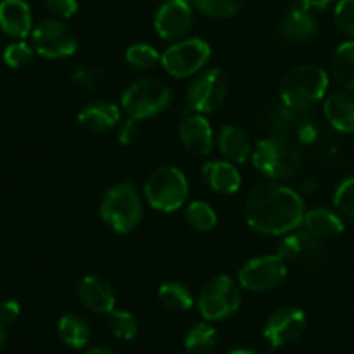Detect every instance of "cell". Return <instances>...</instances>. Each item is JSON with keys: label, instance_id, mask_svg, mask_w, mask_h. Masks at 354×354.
Masks as SVG:
<instances>
[{"label": "cell", "instance_id": "obj_34", "mask_svg": "<svg viewBox=\"0 0 354 354\" xmlns=\"http://www.w3.org/2000/svg\"><path fill=\"white\" fill-rule=\"evenodd\" d=\"M33 47H30L25 42H15L6 47L4 61L11 68H23L33 59Z\"/></svg>", "mask_w": 354, "mask_h": 354}, {"label": "cell", "instance_id": "obj_5", "mask_svg": "<svg viewBox=\"0 0 354 354\" xmlns=\"http://www.w3.org/2000/svg\"><path fill=\"white\" fill-rule=\"evenodd\" d=\"M145 195L153 209L174 212L181 209L188 200V181L185 174L176 167H160L148 177Z\"/></svg>", "mask_w": 354, "mask_h": 354}, {"label": "cell", "instance_id": "obj_24", "mask_svg": "<svg viewBox=\"0 0 354 354\" xmlns=\"http://www.w3.org/2000/svg\"><path fill=\"white\" fill-rule=\"evenodd\" d=\"M61 340L73 349H82L91 340V328L77 315H64L57 323Z\"/></svg>", "mask_w": 354, "mask_h": 354}, {"label": "cell", "instance_id": "obj_3", "mask_svg": "<svg viewBox=\"0 0 354 354\" xmlns=\"http://www.w3.org/2000/svg\"><path fill=\"white\" fill-rule=\"evenodd\" d=\"M304 153L290 138L274 136L257 145L254 151V165L259 172L271 179H288L301 170Z\"/></svg>", "mask_w": 354, "mask_h": 354}, {"label": "cell", "instance_id": "obj_19", "mask_svg": "<svg viewBox=\"0 0 354 354\" xmlns=\"http://www.w3.org/2000/svg\"><path fill=\"white\" fill-rule=\"evenodd\" d=\"M203 176L209 188L216 193L231 195L241 186V177L236 167L230 162H210L203 165Z\"/></svg>", "mask_w": 354, "mask_h": 354}, {"label": "cell", "instance_id": "obj_27", "mask_svg": "<svg viewBox=\"0 0 354 354\" xmlns=\"http://www.w3.org/2000/svg\"><path fill=\"white\" fill-rule=\"evenodd\" d=\"M158 297L172 311H188L193 306V295L188 288L176 281L163 283L158 290Z\"/></svg>", "mask_w": 354, "mask_h": 354}, {"label": "cell", "instance_id": "obj_7", "mask_svg": "<svg viewBox=\"0 0 354 354\" xmlns=\"http://www.w3.org/2000/svg\"><path fill=\"white\" fill-rule=\"evenodd\" d=\"M241 294L238 283L227 274L217 277L205 285L200 294V313L209 322H219L234 315L240 308Z\"/></svg>", "mask_w": 354, "mask_h": 354}, {"label": "cell", "instance_id": "obj_14", "mask_svg": "<svg viewBox=\"0 0 354 354\" xmlns=\"http://www.w3.org/2000/svg\"><path fill=\"white\" fill-rule=\"evenodd\" d=\"M179 138L192 155H209L214 145L212 127L202 115H192L179 125Z\"/></svg>", "mask_w": 354, "mask_h": 354}, {"label": "cell", "instance_id": "obj_37", "mask_svg": "<svg viewBox=\"0 0 354 354\" xmlns=\"http://www.w3.org/2000/svg\"><path fill=\"white\" fill-rule=\"evenodd\" d=\"M139 136V120L129 117L127 120L122 124L120 131H118V141L122 145H132Z\"/></svg>", "mask_w": 354, "mask_h": 354}, {"label": "cell", "instance_id": "obj_44", "mask_svg": "<svg viewBox=\"0 0 354 354\" xmlns=\"http://www.w3.org/2000/svg\"><path fill=\"white\" fill-rule=\"evenodd\" d=\"M227 354H257V353H255V351H250V349H234Z\"/></svg>", "mask_w": 354, "mask_h": 354}, {"label": "cell", "instance_id": "obj_23", "mask_svg": "<svg viewBox=\"0 0 354 354\" xmlns=\"http://www.w3.org/2000/svg\"><path fill=\"white\" fill-rule=\"evenodd\" d=\"M332 75L340 87L354 93V40L344 42L332 59Z\"/></svg>", "mask_w": 354, "mask_h": 354}, {"label": "cell", "instance_id": "obj_25", "mask_svg": "<svg viewBox=\"0 0 354 354\" xmlns=\"http://www.w3.org/2000/svg\"><path fill=\"white\" fill-rule=\"evenodd\" d=\"M318 250V241L311 234H292L280 243L278 254L285 262L299 261V259H309Z\"/></svg>", "mask_w": 354, "mask_h": 354}, {"label": "cell", "instance_id": "obj_12", "mask_svg": "<svg viewBox=\"0 0 354 354\" xmlns=\"http://www.w3.org/2000/svg\"><path fill=\"white\" fill-rule=\"evenodd\" d=\"M308 319L302 309L281 308L268 318L264 325V337L271 347H281L295 342L304 333Z\"/></svg>", "mask_w": 354, "mask_h": 354}, {"label": "cell", "instance_id": "obj_32", "mask_svg": "<svg viewBox=\"0 0 354 354\" xmlns=\"http://www.w3.org/2000/svg\"><path fill=\"white\" fill-rule=\"evenodd\" d=\"M333 19L340 33L354 39V0H339L333 11Z\"/></svg>", "mask_w": 354, "mask_h": 354}, {"label": "cell", "instance_id": "obj_43", "mask_svg": "<svg viewBox=\"0 0 354 354\" xmlns=\"http://www.w3.org/2000/svg\"><path fill=\"white\" fill-rule=\"evenodd\" d=\"M4 346H6V332H4V325L0 323V353H2Z\"/></svg>", "mask_w": 354, "mask_h": 354}, {"label": "cell", "instance_id": "obj_9", "mask_svg": "<svg viewBox=\"0 0 354 354\" xmlns=\"http://www.w3.org/2000/svg\"><path fill=\"white\" fill-rule=\"evenodd\" d=\"M210 59V46L200 39H186L174 44L160 57L169 75L186 78L202 70Z\"/></svg>", "mask_w": 354, "mask_h": 354}, {"label": "cell", "instance_id": "obj_2", "mask_svg": "<svg viewBox=\"0 0 354 354\" xmlns=\"http://www.w3.org/2000/svg\"><path fill=\"white\" fill-rule=\"evenodd\" d=\"M328 75L315 64H302L288 71L280 84L283 106L294 111H306L325 97Z\"/></svg>", "mask_w": 354, "mask_h": 354}, {"label": "cell", "instance_id": "obj_13", "mask_svg": "<svg viewBox=\"0 0 354 354\" xmlns=\"http://www.w3.org/2000/svg\"><path fill=\"white\" fill-rule=\"evenodd\" d=\"M193 25V11L188 0H167L155 16V30L162 39L179 40Z\"/></svg>", "mask_w": 354, "mask_h": 354}, {"label": "cell", "instance_id": "obj_22", "mask_svg": "<svg viewBox=\"0 0 354 354\" xmlns=\"http://www.w3.org/2000/svg\"><path fill=\"white\" fill-rule=\"evenodd\" d=\"M219 148L231 162L243 163L250 155V139L247 132L234 125H224L219 134Z\"/></svg>", "mask_w": 354, "mask_h": 354}, {"label": "cell", "instance_id": "obj_29", "mask_svg": "<svg viewBox=\"0 0 354 354\" xmlns=\"http://www.w3.org/2000/svg\"><path fill=\"white\" fill-rule=\"evenodd\" d=\"M189 226L196 231H210L216 227L217 216L212 207L205 202H193L186 210Z\"/></svg>", "mask_w": 354, "mask_h": 354}, {"label": "cell", "instance_id": "obj_40", "mask_svg": "<svg viewBox=\"0 0 354 354\" xmlns=\"http://www.w3.org/2000/svg\"><path fill=\"white\" fill-rule=\"evenodd\" d=\"M333 0H301V4L304 9H325L332 4Z\"/></svg>", "mask_w": 354, "mask_h": 354}, {"label": "cell", "instance_id": "obj_6", "mask_svg": "<svg viewBox=\"0 0 354 354\" xmlns=\"http://www.w3.org/2000/svg\"><path fill=\"white\" fill-rule=\"evenodd\" d=\"M170 101H172V91L165 82L146 78L136 82L125 91L122 97V108L131 118L142 120L158 115L169 106Z\"/></svg>", "mask_w": 354, "mask_h": 354}, {"label": "cell", "instance_id": "obj_28", "mask_svg": "<svg viewBox=\"0 0 354 354\" xmlns=\"http://www.w3.org/2000/svg\"><path fill=\"white\" fill-rule=\"evenodd\" d=\"M202 15L212 19H227L238 15L243 0H192Z\"/></svg>", "mask_w": 354, "mask_h": 354}, {"label": "cell", "instance_id": "obj_18", "mask_svg": "<svg viewBox=\"0 0 354 354\" xmlns=\"http://www.w3.org/2000/svg\"><path fill=\"white\" fill-rule=\"evenodd\" d=\"M280 33L285 40L292 44L309 42L318 33V25L308 9L295 8L288 12L280 25Z\"/></svg>", "mask_w": 354, "mask_h": 354}, {"label": "cell", "instance_id": "obj_31", "mask_svg": "<svg viewBox=\"0 0 354 354\" xmlns=\"http://www.w3.org/2000/svg\"><path fill=\"white\" fill-rule=\"evenodd\" d=\"M129 64H132L138 70H149L160 61V54L155 47L146 46V44H136L131 46L125 53Z\"/></svg>", "mask_w": 354, "mask_h": 354}, {"label": "cell", "instance_id": "obj_15", "mask_svg": "<svg viewBox=\"0 0 354 354\" xmlns=\"http://www.w3.org/2000/svg\"><path fill=\"white\" fill-rule=\"evenodd\" d=\"M0 30L11 39H25L32 32V11L25 0L0 2Z\"/></svg>", "mask_w": 354, "mask_h": 354}, {"label": "cell", "instance_id": "obj_11", "mask_svg": "<svg viewBox=\"0 0 354 354\" xmlns=\"http://www.w3.org/2000/svg\"><path fill=\"white\" fill-rule=\"evenodd\" d=\"M227 96V78L217 68L203 71L188 88V103L198 113H212Z\"/></svg>", "mask_w": 354, "mask_h": 354}, {"label": "cell", "instance_id": "obj_39", "mask_svg": "<svg viewBox=\"0 0 354 354\" xmlns=\"http://www.w3.org/2000/svg\"><path fill=\"white\" fill-rule=\"evenodd\" d=\"M299 141H302L304 145H313V142L318 139V129L311 122H304V124L299 125Z\"/></svg>", "mask_w": 354, "mask_h": 354}, {"label": "cell", "instance_id": "obj_35", "mask_svg": "<svg viewBox=\"0 0 354 354\" xmlns=\"http://www.w3.org/2000/svg\"><path fill=\"white\" fill-rule=\"evenodd\" d=\"M100 70L96 68H78L73 73V84L80 88H85L88 93H94L100 85Z\"/></svg>", "mask_w": 354, "mask_h": 354}, {"label": "cell", "instance_id": "obj_30", "mask_svg": "<svg viewBox=\"0 0 354 354\" xmlns=\"http://www.w3.org/2000/svg\"><path fill=\"white\" fill-rule=\"evenodd\" d=\"M108 326H110L111 333L118 339L124 340H132L138 335V322L134 319V316L127 311H111L108 313Z\"/></svg>", "mask_w": 354, "mask_h": 354}, {"label": "cell", "instance_id": "obj_10", "mask_svg": "<svg viewBox=\"0 0 354 354\" xmlns=\"http://www.w3.org/2000/svg\"><path fill=\"white\" fill-rule=\"evenodd\" d=\"M287 277V264L280 255H264L248 261L238 273L243 288L250 292H268L277 288Z\"/></svg>", "mask_w": 354, "mask_h": 354}, {"label": "cell", "instance_id": "obj_26", "mask_svg": "<svg viewBox=\"0 0 354 354\" xmlns=\"http://www.w3.org/2000/svg\"><path fill=\"white\" fill-rule=\"evenodd\" d=\"M217 344V332L207 323H198L188 332L185 349L188 354H210Z\"/></svg>", "mask_w": 354, "mask_h": 354}, {"label": "cell", "instance_id": "obj_33", "mask_svg": "<svg viewBox=\"0 0 354 354\" xmlns=\"http://www.w3.org/2000/svg\"><path fill=\"white\" fill-rule=\"evenodd\" d=\"M333 203L337 209L347 217L354 219V176L340 183L333 195Z\"/></svg>", "mask_w": 354, "mask_h": 354}, {"label": "cell", "instance_id": "obj_16", "mask_svg": "<svg viewBox=\"0 0 354 354\" xmlns=\"http://www.w3.org/2000/svg\"><path fill=\"white\" fill-rule=\"evenodd\" d=\"M82 302L87 306L91 311L108 315L115 308V292L111 285L104 278L91 274L82 280L80 288H78Z\"/></svg>", "mask_w": 354, "mask_h": 354}, {"label": "cell", "instance_id": "obj_17", "mask_svg": "<svg viewBox=\"0 0 354 354\" xmlns=\"http://www.w3.org/2000/svg\"><path fill=\"white\" fill-rule=\"evenodd\" d=\"M323 111H325L326 120L335 131L344 132V134H354V94H332L325 101Z\"/></svg>", "mask_w": 354, "mask_h": 354}, {"label": "cell", "instance_id": "obj_36", "mask_svg": "<svg viewBox=\"0 0 354 354\" xmlns=\"http://www.w3.org/2000/svg\"><path fill=\"white\" fill-rule=\"evenodd\" d=\"M46 4L54 16L63 19L71 18L78 9L77 0H46Z\"/></svg>", "mask_w": 354, "mask_h": 354}, {"label": "cell", "instance_id": "obj_41", "mask_svg": "<svg viewBox=\"0 0 354 354\" xmlns=\"http://www.w3.org/2000/svg\"><path fill=\"white\" fill-rule=\"evenodd\" d=\"M302 188H304L306 193L316 192V188H318V181H316V179H308V181H304Z\"/></svg>", "mask_w": 354, "mask_h": 354}, {"label": "cell", "instance_id": "obj_8", "mask_svg": "<svg viewBox=\"0 0 354 354\" xmlns=\"http://www.w3.org/2000/svg\"><path fill=\"white\" fill-rule=\"evenodd\" d=\"M33 50L47 59H63L73 56L78 49V37L71 26L57 19H46L32 35Z\"/></svg>", "mask_w": 354, "mask_h": 354}, {"label": "cell", "instance_id": "obj_38", "mask_svg": "<svg viewBox=\"0 0 354 354\" xmlns=\"http://www.w3.org/2000/svg\"><path fill=\"white\" fill-rule=\"evenodd\" d=\"M19 316V304L12 299L9 301L0 302V323L2 325H9V323L15 322Z\"/></svg>", "mask_w": 354, "mask_h": 354}, {"label": "cell", "instance_id": "obj_1", "mask_svg": "<svg viewBox=\"0 0 354 354\" xmlns=\"http://www.w3.org/2000/svg\"><path fill=\"white\" fill-rule=\"evenodd\" d=\"M304 202L292 188L274 181L259 183L250 189L245 203L247 224L255 233L285 234L304 223Z\"/></svg>", "mask_w": 354, "mask_h": 354}, {"label": "cell", "instance_id": "obj_21", "mask_svg": "<svg viewBox=\"0 0 354 354\" xmlns=\"http://www.w3.org/2000/svg\"><path fill=\"white\" fill-rule=\"evenodd\" d=\"M304 227L316 240H330L342 234L344 223L328 209H313L304 214Z\"/></svg>", "mask_w": 354, "mask_h": 354}, {"label": "cell", "instance_id": "obj_20", "mask_svg": "<svg viewBox=\"0 0 354 354\" xmlns=\"http://www.w3.org/2000/svg\"><path fill=\"white\" fill-rule=\"evenodd\" d=\"M82 127L91 132H106L120 122V110L113 103H94L78 113Z\"/></svg>", "mask_w": 354, "mask_h": 354}, {"label": "cell", "instance_id": "obj_4", "mask_svg": "<svg viewBox=\"0 0 354 354\" xmlns=\"http://www.w3.org/2000/svg\"><path fill=\"white\" fill-rule=\"evenodd\" d=\"M101 217L117 233H131L142 219V203L131 183L108 189L101 202Z\"/></svg>", "mask_w": 354, "mask_h": 354}, {"label": "cell", "instance_id": "obj_42", "mask_svg": "<svg viewBox=\"0 0 354 354\" xmlns=\"http://www.w3.org/2000/svg\"><path fill=\"white\" fill-rule=\"evenodd\" d=\"M87 354H117V353H113V351L108 349V347H94V349L88 351Z\"/></svg>", "mask_w": 354, "mask_h": 354}]
</instances>
